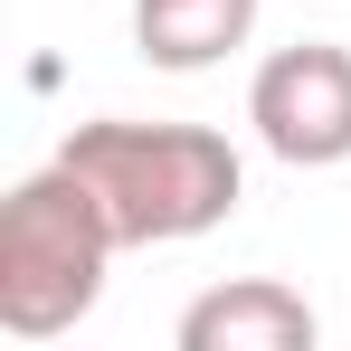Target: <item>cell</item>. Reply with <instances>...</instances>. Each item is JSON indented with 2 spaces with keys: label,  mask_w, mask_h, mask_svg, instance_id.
Listing matches in <instances>:
<instances>
[{
  "label": "cell",
  "mask_w": 351,
  "mask_h": 351,
  "mask_svg": "<svg viewBox=\"0 0 351 351\" xmlns=\"http://www.w3.org/2000/svg\"><path fill=\"white\" fill-rule=\"evenodd\" d=\"M58 162L105 209L114 247H180V237H209L247 199V162L228 152V133L209 123H133V114H105V123H76L58 143Z\"/></svg>",
  "instance_id": "obj_1"
},
{
  "label": "cell",
  "mask_w": 351,
  "mask_h": 351,
  "mask_svg": "<svg viewBox=\"0 0 351 351\" xmlns=\"http://www.w3.org/2000/svg\"><path fill=\"white\" fill-rule=\"evenodd\" d=\"M114 266V228L95 209V190L48 162L0 199V332L10 342H58L95 313Z\"/></svg>",
  "instance_id": "obj_2"
},
{
  "label": "cell",
  "mask_w": 351,
  "mask_h": 351,
  "mask_svg": "<svg viewBox=\"0 0 351 351\" xmlns=\"http://www.w3.org/2000/svg\"><path fill=\"white\" fill-rule=\"evenodd\" d=\"M247 123L285 171H332L351 162V48L332 38H294L256 66L247 86Z\"/></svg>",
  "instance_id": "obj_3"
},
{
  "label": "cell",
  "mask_w": 351,
  "mask_h": 351,
  "mask_svg": "<svg viewBox=\"0 0 351 351\" xmlns=\"http://www.w3.org/2000/svg\"><path fill=\"white\" fill-rule=\"evenodd\" d=\"M323 323L313 304L276 276H237V285H209L190 313H180V351H313Z\"/></svg>",
  "instance_id": "obj_4"
},
{
  "label": "cell",
  "mask_w": 351,
  "mask_h": 351,
  "mask_svg": "<svg viewBox=\"0 0 351 351\" xmlns=\"http://www.w3.org/2000/svg\"><path fill=\"white\" fill-rule=\"evenodd\" d=\"M256 29V0H133V48L171 76H199L228 48H247Z\"/></svg>",
  "instance_id": "obj_5"
}]
</instances>
